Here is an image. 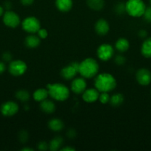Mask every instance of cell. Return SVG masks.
Masks as SVG:
<instances>
[{"label": "cell", "mask_w": 151, "mask_h": 151, "mask_svg": "<svg viewBox=\"0 0 151 151\" xmlns=\"http://www.w3.org/2000/svg\"><path fill=\"white\" fill-rule=\"evenodd\" d=\"M115 49L118 51L121 52H126L130 47V43L127 41L126 38H120L119 39L117 40L115 42Z\"/></svg>", "instance_id": "obj_20"}, {"label": "cell", "mask_w": 151, "mask_h": 151, "mask_svg": "<svg viewBox=\"0 0 151 151\" xmlns=\"http://www.w3.org/2000/svg\"><path fill=\"white\" fill-rule=\"evenodd\" d=\"M87 4L92 10H101L105 6V1L104 0H87Z\"/></svg>", "instance_id": "obj_22"}, {"label": "cell", "mask_w": 151, "mask_h": 151, "mask_svg": "<svg viewBox=\"0 0 151 151\" xmlns=\"http://www.w3.org/2000/svg\"><path fill=\"white\" fill-rule=\"evenodd\" d=\"M19 139L21 141V142L25 143L28 141V133L25 131H22L19 133Z\"/></svg>", "instance_id": "obj_27"}, {"label": "cell", "mask_w": 151, "mask_h": 151, "mask_svg": "<svg viewBox=\"0 0 151 151\" xmlns=\"http://www.w3.org/2000/svg\"><path fill=\"white\" fill-rule=\"evenodd\" d=\"M16 97L22 102H27L30 99V94L27 90L21 89L16 92Z\"/></svg>", "instance_id": "obj_25"}, {"label": "cell", "mask_w": 151, "mask_h": 151, "mask_svg": "<svg viewBox=\"0 0 151 151\" xmlns=\"http://www.w3.org/2000/svg\"><path fill=\"white\" fill-rule=\"evenodd\" d=\"M37 33H38V36L40 38H42V39L46 38L47 37V35H48V32H47V31L45 29H41V28L38 29Z\"/></svg>", "instance_id": "obj_29"}, {"label": "cell", "mask_w": 151, "mask_h": 151, "mask_svg": "<svg viewBox=\"0 0 151 151\" xmlns=\"http://www.w3.org/2000/svg\"><path fill=\"white\" fill-rule=\"evenodd\" d=\"M22 150H23V151H33V149L29 148V147H25V148H22Z\"/></svg>", "instance_id": "obj_41"}, {"label": "cell", "mask_w": 151, "mask_h": 151, "mask_svg": "<svg viewBox=\"0 0 151 151\" xmlns=\"http://www.w3.org/2000/svg\"><path fill=\"white\" fill-rule=\"evenodd\" d=\"M126 12L133 17L143 16L146 6L142 0H128L125 4Z\"/></svg>", "instance_id": "obj_4"}, {"label": "cell", "mask_w": 151, "mask_h": 151, "mask_svg": "<svg viewBox=\"0 0 151 151\" xmlns=\"http://www.w3.org/2000/svg\"><path fill=\"white\" fill-rule=\"evenodd\" d=\"M143 16L144 17L145 20L151 23V7H147V8L146 7V10H145Z\"/></svg>", "instance_id": "obj_28"}, {"label": "cell", "mask_w": 151, "mask_h": 151, "mask_svg": "<svg viewBox=\"0 0 151 151\" xmlns=\"http://www.w3.org/2000/svg\"><path fill=\"white\" fill-rule=\"evenodd\" d=\"M21 3H22L23 5L25 6H29L30 4H33V2L34 1V0H20Z\"/></svg>", "instance_id": "obj_35"}, {"label": "cell", "mask_w": 151, "mask_h": 151, "mask_svg": "<svg viewBox=\"0 0 151 151\" xmlns=\"http://www.w3.org/2000/svg\"><path fill=\"white\" fill-rule=\"evenodd\" d=\"M3 22L6 26L11 28L18 27L20 24V17L17 13L11 10H7L3 14Z\"/></svg>", "instance_id": "obj_7"}, {"label": "cell", "mask_w": 151, "mask_h": 151, "mask_svg": "<svg viewBox=\"0 0 151 151\" xmlns=\"http://www.w3.org/2000/svg\"><path fill=\"white\" fill-rule=\"evenodd\" d=\"M49 95L48 90L46 88H38L33 93V99L37 102H41L46 100Z\"/></svg>", "instance_id": "obj_18"}, {"label": "cell", "mask_w": 151, "mask_h": 151, "mask_svg": "<svg viewBox=\"0 0 151 151\" xmlns=\"http://www.w3.org/2000/svg\"><path fill=\"white\" fill-rule=\"evenodd\" d=\"M27 68H28L27 64L23 60H16L10 62L8 69L9 72L12 75L18 77L24 75L26 72Z\"/></svg>", "instance_id": "obj_6"}, {"label": "cell", "mask_w": 151, "mask_h": 151, "mask_svg": "<svg viewBox=\"0 0 151 151\" xmlns=\"http://www.w3.org/2000/svg\"><path fill=\"white\" fill-rule=\"evenodd\" d=\"M63 144V139L61 137H56L49 143V149L52 151H56L60 148Z\"/></svg>", "instance_id": "obj_23"}, {"label": "cell", "mask_w": 151, "mask_h": 151, "mask_svg": "<svg viewBox=\"0 0 151 151\" xmlns=\"http://www.w3.org/2000/svg\"><path fill=\"white\" fill-rule=\"evenodd\" d=\"M47 88L48 90L49 95L58 101H65L70 96L69 88L64 84H48Z\"/></svg>", "instance_id": "obj_3"}, {"label": "cell", "mask_w": 151, "mask_h": 151, "mask_svg": "<svg viewBox=\"0 0 151 151\" xmlns=\"http://www.w3.org/2000/svg\"><path fill=\"white\" fill-rule=\"evenodd\" d=\"M126 59L124 56L122 55H118L115 58V62L116 64L118 65H122L125 63Z\"/></svg>", "instance_id": "obj_31"}, {"label": "cell", "mask_w": 151, "mask_h": 151, "mask_svg": "<svg viewBox=\"0 0 151 151\" xmlns=\"http://www.w3.org/2000/svg\"><path fill=\"white\" fill-rule=\"evenodd\" d=\"M115 10L118 13L121 14V13H124V11H126L125 10V4H124L123 3H119L116 5L115 7Z\"/></svg>", "instance_id": "obj_30"}, {"label": "cell", "mask_w": 151, "mask_h": 151, "mask_svg": "<svg viewBox=\"0 0 151 151\" xmlns=\"http://www.w3.org/2000/svg\"><path fill=\"white\" fill-rule=\"evenodd\" d=\"M141 52L145 58H151V38H147L144 41L141 48Z\"/></svg>", "instance_id": "obj_21"}, {"label": "cell", "mask_w": 151, "mask_h": 151, "mask_svg": "<svg viewBox=\"0 0 151 151\" xmlns=\"http://www.w3.org/2000/svg\"><path fill=\"white\" fill-rule=\"evenodd\" d=\"M123 101H124V96L120 93L113 94L111 96L110 99V103L113 106H120L123 103Z\"/></svg>", "instance_id": "obj_24"}, {"label": "cell", "mask_w": 151, "mask_h": 151, "mask_svg": "<svg viewBox=\"0 0 151 151\" xmlns=\"http://www.w3.org/2000/svg\"><path fill=\"white\" fill-rule=\"evenodd\" d=\"M95 29L97 34L100 35H105L110 29V25L105 19H101L97 21L95 25Z\"/></svg>", "instance_id": "obj_14"}, {"label": "cell", "mask_w": 151, "mask_h": 151, "mask_svg": "<svg viewBox=\"0 0 151 151\" xmlns=\"http://www.w3.org/2000/svg\"><path fill=\"white\" fill-rule=\"evenodd\" d=\"M116 81L111 74L102 73L97 75L95 79L94 85L100 92H109L116 86Z\"/></svg>", "instance_id": "obj_1"}, {"label": "cell", "mask_w": 151, "mask_h": 151, "mask_svg": "<svg viewBox=\"0 0 151 151\" xmlns=\"http://www.w3.org/2000/svg\"><path fill=\"white\" fill-rule=\"evenodd\" d=\"M67 135H68V137H69V138L73 139L76 137V131H74L73 129H70L68 131V133H67Z\"/></svg>", "instance_id": "obj_34"}, {"label": "cell", "mask_w": 151, "mask_h": 151, "mask_svg": "<svg viewBox=\"0 0 151 151\" xmlns=\"http://www.w3.org/2000/svg\"><path fill=\"white\" fill-rule=\"evenodd\" d=\"M5 69H6L5 64H4L3 62L0 61V75H1V74H2L3 72L5 71Z\"/></svg>", "instance_id": "obj_36"}, {"label": "cell", "mask_w": 151, "mask_h": 151, "mask_svg": "<svg viewBox=\"0 0 151 151\" xmlns=\"http://www.w3.org/2000/svg\"><path fill=\"white\" fill-rule=\"evenodd\" d=\"M48 127L50 130L53 131H60L63 129L64 123L61 119L55 118L49 121Z\"/></svg>", "instance_id": "obj_19"}, {"label": "cell", "mask_w": 151, "mask_h": 151, "mask_svg": "<svg viewBox=\"0 0 151 151\" xmlns=\"http://www.w3.org/2000/svg\"><path fill=\"white\" fill-rule=\"evenodd\" d=\"M86 87H87V83L84 78H76L71 83V90L77 94H82L86 90Z\"/></svg>", "instance_id": "obj_12"}, {"label": "cell", "mask_w": 151, "mask_h": 151, "mask_svg": "<svg viewBox=\"0 0 151 151\" xmlns=\"http://www.w3.org/2000/svg\"><path fill=\"white\" fill-rule=\"evenodd\" d=\"M99 66L95 59L88 58L79 63L78 73L85 78H92L99 72Z\"/></svg>", "instance_id": "obj_2"}, {"label": "cell", "mask_w": 151, "mask_h": 151, "mask_svg": "<svg viewBox=\"0 0 151 151\" xmlns=\"http://www.w3.org/2000/svg\"><path fill=\"white\" fill-rule=\"evenodd\" d=\"M4 14V8L1 6H0V16H3Z\"/></svg>", "instance_id": "obj_40"}, {"label": "cell", "mask_w": 151, "mask_h": 151, "mask_svg": "<svg viewBox=\"0 0 151 151\" xmlns=\"http://www.w3.org/2000/svg\"><path fill=\"white\" fill-rule=\"evenodd\" d=\"M62 150H63V151H74L75 150V149L73 148V147H64Z\"/></svg>", "instance_id": "obj_39"}, {"label": "cell", "mask_w": 151, "mask_h": 151, "mask_svg": "<svg viewBox=\"0 0 151 151\" xmlns=\"http://www.w3.org/2000/svg\"><path fill=\"white\" fill-rule=\"evenodd\" d=\"M99 94L96 88H88L82 93V98L87 103H93L99 100Z\"/></svg>", "instance_id": "obj_13"}, {"label": "cell", "mask_w": 151, "mask_h": 151, "mask_svg": "<svg viewBox=\"0 0 151 151\" xmlns=\"http://www.w3.org/2000/svg\"><path fill=\"white\" fill-rule=\"evenodd\" d=\"M2 59L6 62L10 61L12 59V55L10 52H6L3 53Z\"/></svg>", "instance_id": "obj_33"}, {"label": "cell", "mask_w": 151, "mask_h": 151, "mask_svg": "<svg viewBox=\"0 0 151 151\" xmlns=\"http://www.w3.org/2000/svg\"><path fill=\"white\" fill-rule=\"evenodd\" d=\"M40 108L42 111L47 114H52L56 110V106H55L54 103L51 100H47V99L41 101V104H40Z\"/></svg>", "instance_id": "obj_16"}, {"label": "cell", "mask_w": 151, "mask_h": 151, "mask_svg": "<svg viewBox=\"0 0 151 151\" xmlns=\"http://www.w3.org/2000/svg\"><path fill=\"white\" fill-rule=\"evenodd\" d=\"M110 99V97L109 94L107 92H102L99 94V100L103 104H106V103H109Z\"/></svg>", "instance_id": "obj_26"}, {"label": "cell", "mask_w": 151, "mask_h": 151, "mask_svg": "<svg viewBox=\"0 0 151 151\" xmlns=\"http://www.w3.org/2000/svg\"><path fill=\"white\" fill-rule=\"evenodd\" d=\"M4 7H5L7 10H9L11 8V3H10V1H6V2L4 3Z\"/></svg>", "instance_id": "obj_38"}, {"label": "cell", "mask_w": 151, "mask_h": 151, "mask_svg": "<svg viewBox=\"0 0 151 151\" xmlns=\"http://www.w3.org/2000/svg\"><path fill=\"white\" fill-rule=\"evenodd\" d=\"M150 4H151V0H150Z\"/></svg>", "instance_id": "obj_42"}, {"label": "cell", "mask_w": 151, "mask_h": 151, "mask_svg": "<svg viewBox=\"0 0 151 151\" xmlns=\"http://www.w3.org/2000/svg\"><path fill=\"white\" fill-rule=\"evenodd\" d=\"M79 63L78 62H72L70 64L65 66L61 71V75L62 78L66 80H71L78 73Z\"/></svg>", "instance_id": "obj_8"}, {"label": "cell", "mask_w": 151, "mask_h": 151, "mask_svg": "<svg viewBox=\"0 0 151 151\" xmlns=\"http://www.w3.org/2000/svg\"><path fill=\"white\" fill-rule=\"evenodd\" d=\"M114 50L112 46L109 44H103L98 48L97 55L100 60L107 61L113 57Z\"/></svg>", "instance_id": "obj_9"}, {"label": "cell", "mask_w": 151, "mask_h": 151, "mask_svg": "<svg viewBox=\"0 0 151 151\" xmlns=\"http://www.w3.org/2000/svg\"><path fill=\"white\" fill-rule=\"evenodd\" d=\"M38 149L39 150H46L49 149V144H47L46 142H41L38 144Z\"/></svg>", "instance_id": "obj_32"}, {"label": "cell", "mask_w": 151, "mask_h": 151, "mask_svg": "<svg viewBox=\"0 0 151 151\" xmlns=\"http://www.w3.org/2000/svg\"><path fill=\"white\" fill-rule=\"evenodd\" d=\"M56 6L61 12H68L73 7L72 0H56Z\"/></svg>", "instance_id": "obj_15"}, {"label": "cell", "mask_w": 151, "mask_h": 151, "mask_svg": "<svg viewBox=\"0 0 151 151\" xmlns=\"http://www.w3.org/2000/svg\"><path fill=\"white\" fill-rule=\"evenodd\" d=\"M19 111V106L13 101H7L1 106V113L5 116H12Z\"/></svg>", "instance_id": "obj_10"}, {"label": "cell", "mask_w": 151, "mask_h": 151, "mask_svg": "<svg viewBox=\"0 0 151 151\" xmlns=\"http://www.w3.org/2000/svg\"><path fill=\"white\" fill-rule=\"evenodd\" d=\"M22 28L25 31L29 32V33H35L38 31V29L41 28V24L34 16H30L27 17L23 20L22 23Z\"/></svg>", "instance_id": "obj_5"}, {"label": "cell", "mask_w": 151, "mask_h": 151, "mask_svg": "<svg viewBox=\"0 0 151 151\" xmlns=\"http://www.w3.org/2000/svg\"><path fill=\"white\" fill-rule=\"evenodd\" d=\"M40 43V38L35 35H30L25 38V44L29 48H36L39 45Z\"/></svg>", "instance_id": "obj_17"}, {"label": "cell", "mask_w": 151, "mask_h": 151, "mask_svg": "<svg viewBox=\"0 0 151 151\" xmlns=\"http://www.w3.org/2000/svg\"><path fill=\"white\" fill-rule=\"evenodd\" d=\"M136 80L140 85H149L151 82V72L144 68L140 69L136 73Z\"/></svg>", "instance_id": "obj_11"}, {"label": "cell", "mask_w": 151, "mask_h": 151, "mask_svg": "<svg viewBox=\"0 0 151 151\" xmlns=\"http://www.w3.org/2000/svg\"><path fill=\"white\" fill-rule=\"evenodd\" d=\"M139 36L142 37V38H145V37L147 36V32L145 30H143V29H142V30L139 31Z\"/></svg>", "instance_id": "obj_37"}]
</instances>
